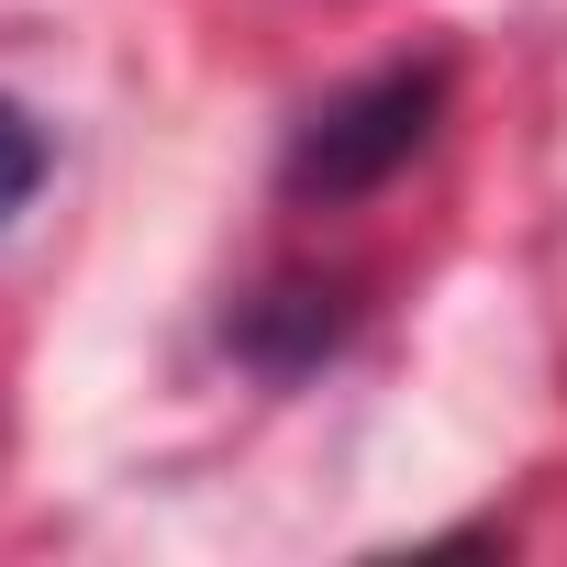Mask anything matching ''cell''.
<instances>
[{
	"label": "cell",
	"mask_w": 567,
	"mask_h": 567,
	"mask_svg": "<svg viewBox=\"0 0 567 567\" xmlns=\"http://www.w3.org/2000/svg\"><path fill=\"white\" fill-rule=\"evenodd\" d=\"M445 90H456V79H445V56H423V68H379V79L334 90V101L290 134V156H278L290 200H368V189H390V178L434 145Z\"/></svg>",
	"instance_id": "obj_1"
},
{
	"label": "cell",
	"mask_w": 567,
	"mask_h": 567,
	"mask_svg": "<svg viewBox=\"0 0 567 567\" xmlns=\"http://www.w3.org/2000/svg\"><path fill=\"white\" fill-rule=\"evenodd\" d=\"M34 189H45V123L23 101H0V223L34 212Z\"/></svg>",
	"instance_id": "obj_2"
}]
</instances>
